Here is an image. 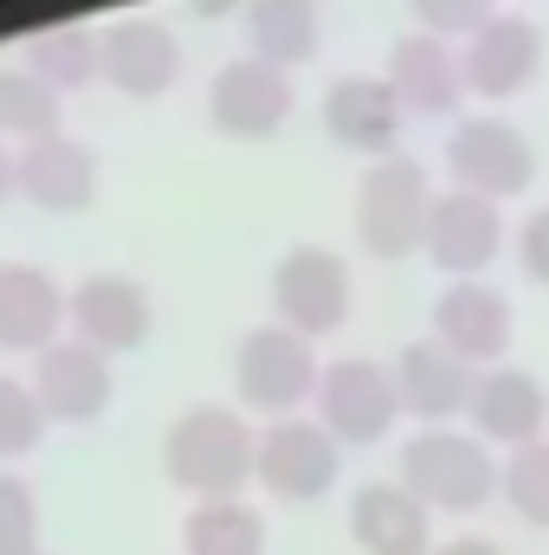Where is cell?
Segmentation results:
<instances>
[{
  "label": "cell",
  "instance_id": "32",
  "mask_svg": "<svg viewBox=\"0 0 549 555\" xmlns=\"http://www.w3.org/2000/svg\"><path fill=\"white\" fill-rule=\"evenodd\" d=\"M13 188H20V155H7V149H0V201H7Z\"/></svg>",
  "mask_w": 549,
  "mask_h": 555
},
{
  "label": "cell",
  "instance_id": "6",
  "mask_svg": "<svg viewBox=\"0 0 549 555\" xmlns=\"http://www.w3.org/2000/svg\"><path fill=\"white\" fill-rule=\"evenodd\" d=\"M272 304L297 336H323L349 317V266L323 246H297V253L278 259Z\"/></svg>",
  "mask_w": 549,
  "mask_h": 555
},
{
  "label": "cell",
  "instance_id": "22",
  "mask_svg": "<svg viewBox=\"0 0 549 555\" xmlns=\"http://www.w3.org/2000/svg\"><path fill=\"white\" fill-rule=\"evenodd\" d=\"M472 426L498 446H531L537 426H544V388L524 375V369H491L478 375V395H472Z\"/></svg>",
  "mask_w": 549,
  "mask_h": 555
},
{
  "label": "cell",
  "instance_id": "33",
  "mask_svg": "<svg viewBox=\"0 0 549 555\" xmlns=\"http://www.w3.org/2000/svg\"><path fill=\"white\" fill-rule=\"evenodd\" d=\"M439 555H505V550H491V543H478V537H459V543H446Z\"/></svg>",
  "mask_w": 549,
  "mask_h": 555
},
{
  "label": "cell",
  "instance_id": "28",
  "mask_svg": "<svg viewBox=\"0 0 549 555\" xmlns=\"http://www.w3.org/2000/svg\"><path fill=\"white\" fill-rule=\"evenodd\" d=\"M46 439V408L33 401V388H20L13 375H0V459L39 452Z\"/></svg>",
  "mask_w": 549,
  "mask_h": 555
},
{
  "label": "cell",
  "instance_id": "2",
  "mask_svg": "<svg viewBox=\"0 0 549 555\" xmlns=\"http://www.w3.org/2000/svg\"><path fill=\"white\" fill-rule=\"evenodd\" d=\"M426 220H433V188L426 168L408 155H388L362 175L356 188V233L375 259H408L426 246Z\"/></svg>",
  "mask_w": 549,
  "mask_h": 555
},
{
  "label": "cell",
  "instance_id": "18",
  "mask_svg": "<svg viewBox=\"0 0 549 555\" xmlns=\"http://www.w3.org/2000/svg\"><path fill=\"white\" fill-rule=\"evenodd\" d=\"M401 117L408 111L395 104L388 78H343V85L323 91V130H330V142H343L356 155H382L388 162V149L401 137Z\"/></svg>",
  "mask_w": 549,
  "mask_h": 555
},
{
  "label": "cell",
  "instance_id": "11",
  "mask_svg": "<svg viewBox=\"0 0 549 555\" xmlns=\"http://www.w3.org/2000/svg\"><path fill=\"white\" fill-rule=\"evenodd\" d=\"M149 323H155V304L137 278L124 272H98L72 291V330L78 343H91L98 356H117V349H142L149 343Z\"/></svg>",
  "mask_w": 549,
  "mask_h": 555
},
{
  "label": "cell",
  "instance_id": "5",
  "mask_svg": "<svg viewBox=\"0 0 549 555\" xmlns=\"http://www.w3.org/2000/svg\"><path fill=\"white\" fill-rule=\"evenodd\" d=\"M323 388V369L297 330H253L240 343V401L259 414H291Z\"/></svg>",
  "mask_w": 549,
  "mask_h": 555
},
{
  "label": "cell",
  "instance_id": "8",
  "mask_svg": "<svg viewBox=\"0 0 549 555\" xmlns=\"http://www.w3.org/2000/svg\"><path fill=\"white\" fill-rule=\"evenodd\" d=\"M207 117H214V130L233 142H266L291 117V78L272 72V65H259V59H240V65H227V72H214V85H207Z\"/></svg>",
  "mask_w": 549,
  "mask_h": 555
},
{
  "label": "cell",
  "instance_id": "16",
  "mask_svg": "<svg viewBox=\"0 0 549 555\" xmlns=\"http://www.w3.org/2000/svg\"><path fill=\"white\" fill-rule=\"evenodd\" d=\"M433 343H446L465 362H498L511 349V304H505V291L459 278L433 304Z\"/></svg>",
  "mask_w": 549,
  "mask_h": 555
},
{
  "label": "cell",
  "instance_id": "25",
  "mask_svg": "<svg viewBox=\"0 0 549 555\" xmlns=\"http://www.w3.org/2000/svg\"><path fill=\"white\" fill-rule=\"evenodd\" d=\"M181 550L188 555H266V524L240 498H214V504H201L181 524Z\"/></svg>",
  "mask_w": 549,
  "mask_h": 555
},
{
  "label": "cell",
  "instance_id": "13",
  "mask_svg": "<svg viewBox=\"0 0 549 555\" xmlns=\"http://www.w3.org/2000/svg\"><path fill=\"white\" fill-rule=\"evenodd\" d=\"M388 91H395V104L413 111V117H446L465 98V65H459V52L446 39L408 33L388 52Z\"/></svg>",
  "mask_w": 549,
  "mask_h": 555
},
{
  "label": "cell",
  "instance_id": "20",
  "mask_svg": "<svg viewBox=\"0 0 549 555\" xmlns=\"http://www.w3.org/2000/svg\"><path fill=\"white\" fill-rule=\"evenodd\" d=\"M20 194L46 214H78L98 201V155L72 137L52 142H26L20 155Z\"/></svg>",
  "mask_w": 549,
  "mask_h": 555
},
{
  "label": "cell",
  "instance_id": "26",
  "mask_svg": "<svg viewBox=\"0 0 549 555\" xmlns=\"http://www.w3.org/2000/svg\"><path fill=\"white\" fill-rule=\"evenodd\" d=\"M0 137L52 142L59 137V91H46L33 72H0Z\"/></svg>",
  "mask_w": 549,
  "mask_h": 555
},
{
  "label": "cell",
  "instance_id": "15",
  "mask_svg": "<svg viewBox=\"0 0 549 555\" xmlns=\"http://www.w3.org/2000/svg\"><path fill=\"white\" fill-rule=\"evenodd\" d=\"M395 395L401 408L420 420H452V414H472V395H478V375L465 356H452L446 343H408L401 362H395Z\"/></svg>",
  "mask_w": 549,
  "mask_h": 555
},
{
  "label": "cell",
  "instance_id": "9",
  "mask_svg": "<svg viewBox=\"0 0 549 555\" xmlns=\"http://www.w3.org/2000/svg\"><path fill=\"white\" fill-rule=\"evenodd\" d=\"M253 478L284 504H310L336 485V439L310 420H278L272 433H259V472Z\"/></svg>",
  "mask_w": 549,
  "mask_h": 555
},
{
  "label": "cell",
  "instance_id": "34",
  "mask_svg": "<svg viewBox=\"0 0 549 555\" xmlns=\"http://www.w3.org/2000/svg\"><path fill=\"white\" fill-rule=\"evenodd\" d=\"M33 555H46V550H33Z\"/></svg>",
  "mask_w": 549,
  "mask_h": 555
},
{
  "label": "cell",
  "instance_id": "10",
  "mask_svg": "<svg viewBox=\"0 0 549 555\" xmlns=\"http://www.w3.org/2000/svg\"><path fill=\"white\" fill-rule=\"evenodd\" d=\"M459 65H465V91L505 104V98H518V91L537 78V65H544V33H537L531 20H518V13H498L491 26H478V33L465 39Z\"/></svg>",
  "mask_w": 549,
  "mask_h": 555
},
{
  "label": "cell",
  "instance_id": "21",
  "mask_svg": "<svg viewBox=\"0 0 549 555\" xmlns=\"http://www.w3.org/2000/svg\"><path fill=\"white\" fill-rule=\"evenodd\" d=\"M349 537L362 543V555H426L433 511L408 485H362L349 504Z\"/></svg>",
  "mask_w": 549,
  "mask_h": 555
},
{
  "label": "cell",
  "instance_id": "23",
  "mask_svg": "<svg viewBox=\"0 0 549 555\" xmlns=\"http://www.w3.org/2000/svg\"><path fill=\"white\" fill-rule=\"evenodd\" d=\"M246 46L259 65H304L317 52V7L310 0H246Z\"/></svg>",
  "mask_w": 549,
  "mask_h": 555
},
{
  "label": "cell",
  "instance_id": "29",
  "mask_svg": "<svg viewBox=\"0 0 549 555\" xmlns=\"http://www.w3.org/2000/svg\"><path fill=\"white\" fill-rule=\"evenodd\" d=\"M39 498L13 478V472H0V555H33L39 543Z\"/></svg>",
  "mask_w": 549,
  "mask_h": 555
},
{
  "label": "cell",
  "instance_id": "14",
  "mask_svg": "<svg viewBox=\"0 0 549 555\" xmlns=\"http://www.w3.org/2000/svg\"><path fill=\"white\" fill-rule=\"evenodd\" d=\"M33 401L46 420H98L111 408V356H98L91 343H52L33 369Z\"/></svg>",
  "mask_w": 549,
  "mask_h": 555
},
{
  "label": "cell",
  "instance_id": "4",
  "mask_svg": "<svg viewBox=\"0 0 549 555\" xmlns=\"http://www.w3.org/2000/svg\"><path fill=\"white\" fill-rule=\"evenodd\" d=\"M446 168L465 194H485V201H511L531 188L537 175V155L518 124H498V117H465L452 142H446Z\"/></svg>",
  "mask_w": 549,
  "mask_h": 555
},
{
  "label": "cell",
  "instance_id": "24",
  "mask_svg": "<svg viewBox=\"0 0 549 555\" xmlns=\"http://www.w3.org/2000/svg\"><path fill=\"white\" fill-rule=\"evenodd\" d=\"M26 72L46 85V91H85L104 78V33L91 26H59V33H39L26 46Z\"/></svg>",
  "mask_w": 549,
  "mask_h": 555
},
{
  "label": "cell",
  "instance_id": "7",
  "mask_svg": "<svg viewBox=\"0 0 549 555\" xmlns=\"http://www.w3.org/2000/svg\"><path fill=\"white\" fill-rule=\"evenodd\" d=\"M323 433L349 439V446H375L395 414H401V395H395V375L369 356H349L336 369H323Z\"/></svg>",
  "mask_w": 549,
  "mask_h": 555
},
{
  "label": "cell",
  "instance_id": "19",
  "mask_svg": "<svg viewBox=\"0 0 549 555\" xmlns=\"http://www.w3.org/2000/svg\"><path fill=\"white\" fill-rule=\"evenodd\" d=\"M72 317V297L39 272V266H0V349H33L46 356Z\"/></svg>",
  "mask_w": 549,
  "mask_h": 555
},
{
  "label": "cell",
  "instance_id": "27",
  "mask_svg": "<svg viewBox=\"0 0 549 555\" xmlns=\"http://www.w3.org/2000/svg\"><path fill=\"white\" fill-rule=\"evenodd\" d=\"M498 485H505V498L518 504V517H524V524H544V530H549V439L518 446V452H511V465L498 472Z\"/></svg>",
  "mask_w": 549,
  "mask_h": 555
},
{
  "label": "cell",
  "instance_id": "31",
  "mask_svg": "<svg viewBox=\"0 0 549 555\" xmlns=\"http://www.w3.org/2000/svg\"><path fill=\"white\" fill-rule=\"evenodd\" d=\"M518 259H524V278H531V284H549V207H537V214L524 220Z\"/></svg>",
  "mask_w": 549,
  "mask_h": 555
},
{
  "label": "cell",
  "instance_id": "3",
  "mask_svg": "<svg viewBox=\"0 0 549 555\" xmlns=\"http://www.w3.org/2000/svg\"><path fill=\"white\" fill-rule=\"evenodd\" d=\"M401 485L426 511H478L498 472H491V452L465 433H413L401 446Z\"/></svg>",
  "mask_w": 549,
  "mask_h": 555
},
{
  "label": "cell",
  "instance_id": "1",
  "mask_svg": "<svg viewBox=\"0 0 549 555\" xmlns=\"http://www.w3.org/2000/svg\"><path fill=\"white\" fill-rule=\"evenodd\" d=\"M162 465L181 491L214 504V498H233L259 472V439L233 408H188L162 439Z\"/></svg>",
  "mask_w": 549,
  "mask_h": 555
},
{
  "label": "cell",
  "instance_id": "17",
  "mask_svg": "<svg viewBox=\"0 0 549 555\" xmlns=\"http://www.w3.org/2000/svg\"><path fill=\"white\" fill-rule=\"evenodd\" d=\"M181 72V46L162 20H117L104 26V85L124 98H162Z\"/></svg>",
  "mask_w": 549,
  "mask_h": 555
},
{
  "label": "cell",
  "instance_id": "12",
  "mask_svg": "<svg viewBox=\"0 0 549 555\" xmlns=\"http://www.w3.org/2000/svg\"><path fill=\"white\" fill-rule=\"evenodd\" d=\"M498 246H505L498 201L465 194V188H452V194L433 201V220H426V259H433L439 272H452V278L485 272V266L498 259Z\"/></svg>",
  "mask_w": 549,
  "mask_h": 555
},
{
  "label": "cell",
  "instance_id": "30",
  "mask_svg": "<svg viewBox=\"0 0 549 555\" xmlns=\"http://www.w3.org/2000/svg\"><path fill=\"white\" fill-rule=\"evenodd\" d=\"M413 20H420V33H433V39H452V33H478V26H491L498 13V0H408Z\"/></svg>",
  "mask_w": 549,
  "mask_h": 555
}]
</instances>
